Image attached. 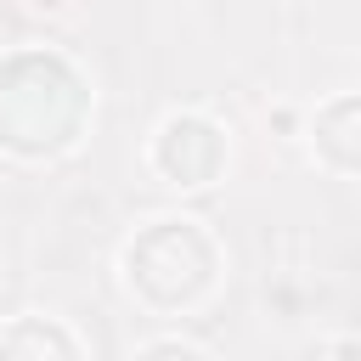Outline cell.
I'll return each instance as SVG.
<instances>
[{
    "instance_id": "1",
    "label": "cell",
    "mask_w": 361,
    "mask_h": 361,
    "mask_svg": "<svg viewBox=\"0 0 361 361\" xmlns=\"http://www.w3.org/2000/svg\"><path fill=\"white\" fill-rule=\"evenodd\" d=\"M96 118L90 68L51 39H23L0 56V158L6 164H62L85 147Z\"/></svg>"
},
{
    "instance_id": "2",
    "label": "cell",
    "mask_w": 361,
    "mask_h": 361,
    "mask_svg": "<svg viewBox=\"0 0 361 361\" xmlns=\"http://www.w3.org/2000/svg\"><path fill=\"white\" fill-rule=\"evenodd\" d=\"M113 271L135 310L158 322H192L226 288V243L192 209H152L124 231Z\"/></svg>"
},
{
    "instance_id": "3",
    "label": "cell",
    "mask_w": 361,
    "mask_h": 361,
    "mask_svg": "<svg viewBox=\"0 0 361 361\" xmlns=\"http://www.w3.org/2000/svg\"><path fill=\"white\" fill-rule=\"evenodd\" d=\"M237 164V135L231 124L203 107V102H180V107H164L141 141V169L152 186L175 192V197H192V192H214Z\"/></svg>"
},
{
    "instance_id": "4",
    "label": "cell",
    "mask_w": 361,
    "mask_h": 361,
    "mask_svg": "<svg viewBox=\"0 0 361 361\" xmlns=\"http://www.w3.org/2000/svg\"><path fill=\"white\" fill-rule=\"evenodd\" d=\"M299 147L322 175L355 180L361 175V90H327L316 107H305Z\"/></svg>"
},
{
    "instance_id": "5",
    "label": "cell",
    "mask_w": 361,
    "mask_h": 361,
    "mask_svg": "<svg viewBox=\"0 0 361 361\" xmlns=\"http://www.w3.org/2000/svg\"><path fill=\"white\" fill-rule=\"evenodd\" d=\"M0 361H90V344L56 310H17L0 322Z\"/></svg>"
},
{
    "instance_id": "6",
    "label": "cell",
    "mask_w": 361,
    "mask_h": 361,
    "mask_svg": "<svg viewBox=\"0 0 361 361\" xmlns=\"http://www.w3.org/2000/svg\"><path fill=\"white\" fill-rule=\"evenodd\" d=\"M124 361H214V350L186 338V333H175V327H164V333H147Z\"/></svg>"
},
{
    "instance_id": "7",
    "label": "cell",
    "mask_w": 361,
    "mask_h": 361,
    "mask_svg": "<svg viewBox=\"0 0 361 361\" xmlns=\"http://www.w3.org/2000/svg\"><path fill=\"white\" fill-rule=\"evenodd\" d=\"M265 130H271L276 141H299V135H305V107H293V102H271V107H265Z\"/></svg>"
},
{
    "instance_id": "8",
    "label": "cell",
    "mask_w": 361,
    "mask_h": 361,
    "mask_svg": "<svg viewBox=\"0 0 361 361\" xmlns=\"http://www.w3.org/2000/svg\"><path fill=\"white\" fill-rule=\"evenodd\" d=\"M316 361H361V338H355L350 327H338V333H327V338H322Z\"/></svg>"
}]
</instances>
